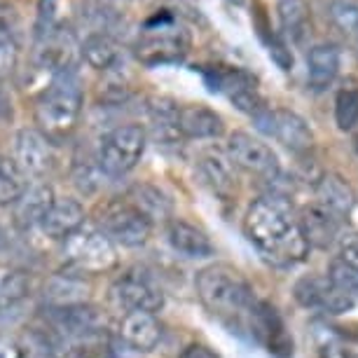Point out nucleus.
<instances>
[{
    "instance_id": "19",
    "label": "nucleus",
    "mask_w": 358,
    "mask_h": 358,
    "mask_svg": "<svg viewBox=\"0 0 358 358\" xmlns=\"http://www.w3.org/2000/svg\"><path fill=\"white\" fill-rule=\"evenodd\" d=\"M120 340L134 351H148L157 349L162 340V326L155 314L148 312H127L120 321Z\"/></svg>"
},
{
    "instance_id": "3",
    "label": "nucleus",
    "mask_w": 358,
    "mask_h": 358,
    "mask_svg": "<svg viewBox=\"0 0 358 358\" xmlns=\"http://www.w3.org/2000/svg\"><path fill=\"white\" fill-rule=\"evenodd\" d=\"M190 33L171 10H157L141 26L134 40V57L148 69L180 64L190 52Z\"/></svg>"
},
{
    "instance_id": "13",
    "label": "nucleus",
    "mask_w": 358,
    "mask_h": 358,
    "mask_svg": "<svg viewBox=\"0 0 358 358\" xmlns=\"http://www.w3.org/2000/svg\"><path fill=\"white\" fill-rule=\"evenodd\" d=\"M293 295L300 307L312 309V312H321V314H333V316L349 312V309L356 305L354 300H349L347 295L340 293V290L333 286V281H330L328 276H316V274L297 279L293 286Z\"/></svg>"
},
{
    "instance_id": "26",
    "label": "nucleus",
    "mask_w": 358,
    "mask_h": 358,
    "mask_svg": "<svg viewBox=\"0 0 358 358\" xmlns=\"http://www.w3.org/2000/svg\"><path fill=\"white\" fill-rule=\"evenodd\" d=\"M199 173L204 176V180L213 187L215 192L227 194L232 192V187L236 185V171L232 159L227 157V152L218 150V148H208L201 150L197 159Z\"/></svg>"
},
{
    "instance_id": "30",
    "label": "nucleus",
    "mask_w": 358,
    "mask_h": 358,
    "mask_svg": "<svg viewBox=\"0 0 358 358\" xmlns=\"http://www.w3.org/2000/svg\"><path fill=\"white\" fill-rule=\"evenodd\" d=\"M26 187H29V178L19 171L15 159H5L0 155V206L15 204Z\"/></svg>"
},
{
    "instance_id": "44",
    "label": "nucleus",
    "mask_w": 358,
    "mask_h": 358,
    "mask_svg": "<svg viewBox=\"0 0 358 358\" xmlns=\"http://www.w3.org/2000/svg\"><path fill=\"white\" fill-rule=\"evenodd\" d=\"M337 358H358V351H354V349H342L340 354H337Z\"/></svg>"
},
{
    "instance_id": "36",
    "label": "nucleus",
    "mask_w": 358,
    "mask_h": 358,
    "mask_svg": "<svg viewBox=\"0 0 358 358\" xmlns=\"http://www.w3.org/2000/svg\"><path fill=\"white\" fill-rule=\"evenodd\" d=\"M59 12H62V0H40L36 24H33L36 40L47 38L52 31H57L59 26H62V22H59Z\"/></svg>"
},
{
    "instance_id": "45",
    "label": "nucleus",
    "mask_w": 358,
    "mask_h": 358,
    "mask_svg": "<svg viewBox=\"0 0 358 358\" xmlns=\"http://www.w3.org/2000/svg\"><path fill=\"white\" fill-rule=\"evenodd\" d=\"M0 244H3V232H0Z\"/></svg>"
},
{
    "instance_id": "24",
    "label": "nucleus",
    "mask_w": 358,
    "mask_h": 358,
    "mask_svg": "<svg viewBox=\"0 0 358 358\" xmlns=\"http://www.w3.org/2000/svg\"><path fill=\"white\" fill-rule=\"evenodd\" d=\"M54 190L43 180L29 183L24 194L19 197L15 204V218L22 227H38L40 220L45 218V213L50 211L54 204Z\"/></svg>"
},
{
    "instance_id": "37",
    "label": "nucleus",
    "mask_w": 358,
    "mask_h": 358,
    "mask_svg": "<svg viewBox=\"0 0 358 358\" xmlns=\"http://www.w3.org/2000/svg\"><path fill=\"white\" fill-rule=\"evenodd\" d=\"M101 176H103V173H101L96 159H94V164H83V162H80V164H76V171H73V180H76L80 192L90 194V192H94L99 187Z\"/></svg>"
},
{
    "instance_id": "40",
    "label": "nucleus",
    "mask_w": 358,
    "mask_h": 358,
    "mask_svg": "<svg viewBox=\"0 0 358 358\" xmlns=\"http://www.w3.org/2000/svg\"><path fill=\"white\" fill-rule=\"evenodd\" d=\"M138 0H99V12L110 17H122L127 8L136 5Z\"/></svg>"
},
{
    "instance_id": "28",
    "label": "nucleus",
    "mask_w": 358,
    "mask_h": 358,
    "mask_svg": "<svg viewBox=\"0 0 358 358\" xmlns=\"http://www.w3.org/2000/svg\"><path fill=\"white\" fill-rule=\"evenodd\" d=\"M87 283L76 274H57L45 286L47 307H71L87 302Z\"/></svg>"
},
{
    "instance_id": "17",
    "label": "nucleus",
    "mask_w": 358,
    "mask_h": 358,
    "mask_svg": "<svg viewBox=\"0 0 358 358\" xmlns=\"http://www.w3.org/2000/svg\"><path fill=\"white\" fill-rule=\"evenodd\" d=\"M178 134L190 141H211L225 134V120L204 103H187L178 108Z\"/></svg>"
},
{
    "instance_id": "21",
    "label": "nucleus",
    "mask_w": 358,
    "mask_h": 358,
    "mask_svg": "<svg viewBox=\"0 0 358 358\" xmlns=\"http://www.w3.org/2000/svg\"><path fill=\"white\" fill-rule=\"evenodd\" d=\"M80 54H83L85 64L90 69L101 73L117 71L120 64L124 62V52L120 47L117 38L106 31H92L80 45Z\"/></svg>"
},
{
    "instance_id": "22",
    "label": "nucleus",
    "mask_w": 358,
    "mask_h": 358,
    "mask_svg": "<svg viewBox=\"0 0 358 358\" xmlns=\"http://www.w3.org/2000/svg\"><path fill=\"white\" fill-rule=\"evenodd\" d=\"M342 54L333 43L314 45L307 54V85L312 92H326L337 80Z\"/></svg>"
},
{
    "instance_id": "20",
    "label": "nucleus",
    "mask_w": 358,
    "mask_h": 358,
    "mask_svg": "<svg viewBox=\"0 0 358 358\" xmlns=\"http://www.w3.org/2000/svg\"><path fill=\"white\" fill-rule=\"evenodd\" d=\"M85 225V208L78 199L64 197V199H54V204L50 211L45 213V218L40 220V229L45 236H50L54 241H64L66 236H71L73 232H78Z\"/></svg>"
},
{
    "instance_id": "35",
    "label": "nucleus",
    "mask_w": 358,
    "mask_h": 358,
    "mask_svg": "<svg viewBox=\"0 0 358 358\" xmlns=\"http://www.w3.org/2000/svg\"><path fill=\"white\" fill-rule=\"evenodd\" d=\"M260 38L265 40L269 59H272L281 71H293L295 59H293V52H290V45L286 43V38H283L281 33H274L272 29L260 31Z\"/></svg>"
},
{
    "instance_id": "31",
    "label": "nucleus",
    "mask_w": 358,
    "mask_h": 358,
    "mask_svg": "<svg viewBox=\"0 0 358 358\" xmlns=\"http://www.w3.org/2000/svg\"><path fill=\"white\" fill-rule=\"evenodd\" d=\"M328 19L342 36L358 40V3L356 0H330Z\"/></svg>"
},
{
    "instance_id": "1",
    "label": "nucleus",
    "mask_w": 358,
    "mask_h": 358,
    "mask_svg": "<svg viewBox=\"0 0 358 358\" xmlns=\"http://www.w3.org/2000/svg\"><path fill=\"white\" fill-rule=\"evenodd\" d=\"M244 232L265 260L276 267H293L309 253L295 208L286 194L269 192L253 199L244 215Z\"/></svg>"
},
{
    "instance_id": "16",
    "label": "nucleus",
    "mask_w": 358,
    "mask_h": 358,
    "mask_svg": "<svg viewBox=\"0 0 358 358\" xmlns=\"http://www.w3.org/2000/svg\"><path fill=\"white\" fill-rule=\"evenodd\" d=\"M297 222H300V232L305 236L309 248L333 246L335 241H340L344 225L342 218H337L333 211H328L319 201H312L309 206L302 208L300 215H297Z\"/></svg>"
},
{
    "instance_id": "10",
    "label": "nucleus",
    "mask_w": 358,
    "mask_h": 358,
    "mask_svg": "<svg viewBox=\"0 0 358 358\" xmlns=\"http://www.w3.org/2000/svg\"><path fill=\"white\" fill-rule=\"evenodd\" d=\"M227 157L234 166L244 169L251 176H258L262 180H276L281 176V162L272 148L265 141L246 131H234L227 138Z\"/></svg>"
},
{
    "instance_id": "8",
    "label": "nucleus",
    "mask_w": 358,
    "mask_h": 358,
    "mask_svg": "<svg viewBox=\"0 0 358 358\" xmlns=\"http://www.w3.org/2000/svg\"><path fill=\"white\" fill-rule=\"evenodd\" d=\"M96 225V229H101L113 244L124 248L143 246L152 234V222L127 199L108 201L99 211Z\"/></svg>"
},
{
    "instance_id": "33",
    "label": "nucleus",
    "mask_w": 358,
    "mask_h": 358,
    "mask_svg": "<svg viewBox=\"0 0 358 358\" xmlns=\"http://www.w3.org/2000/svg\"><path fill=\"white\" fill-rule=\"evenodd\" d=\"M328 279L333 281V286L349 297V300L358 302V269L335 258L328 267Z\"/></svg>"
},
{
    "instance_id": "4",
    "label": "nucleus",
    "mask_w": 358,
    "mask_h": 358,
    "mask_svg": "<svg viewBox=\"0 0 358 358\" xmlns=\"http://www.w3.org/2000/svg\"><path fill=\"white\" fill-rule=\"evenodd\" d=\"M194 288H197L201 305L222 319L246 316L255 302L253 288L246 281V276L225 262H215V265L199 269Z\"/></svg>"
},
{
    "instance_id": "23",
    "label": "nucleus",
    "mask_w": 358,
    "mask_h": 358,
    "mask_svg": "<svg viewBox=\"0 0 358 358\" xmlns=\"http://www.w3.org/2000/svg\"><path fill=\"white\" fill-rule=\"evenodd\" d=\"M316 199L321 206H326L328 211H333L337 218L347 220L351 211L356 206V192L342 176L337 173H323L314 185Z\"/></svg>"
},
{
    "instance_id": "25",
    "label": "nucleus",
    "mask_w": 358,
    "mask_h": 358,
    "mask_svg": "<svg viewBox=\"0 0 358 358\" xmlns=\"http://www.w3.org/2000/svg\"><path fill=\"white\" fill-rule=\"evenodd\" d=\"M276 17H279L281 36L290 45H302L312 31L307 0H276Z\"/></svg>"
},
{
    "instance_id": "29",
    "label": "nucleus",
    "mask_w": 358,
    "mask_h": 358,
    "mask_svg": "<svg viewBox=\"0 0 358 358\" xmlns=\"http://www.w3.org/2000/svg\"><path fill=\"white\" fill-rule=\"evenodd\" d=\"M127 201H129L134 208H138L150 222L171 218V199H169L159 187H155L150 183L134 185L129 194H127Z\"/></svg>"
},
{
    "instance_id": "12",
    "label": "nucleus",
    "mask_w": 358,
    "mask_h": 358,
    "mask_svg": "<svg viewBox=\"0 0 358 358\" xmlns=\"http://www.w3.org/2000/svg\"><path fill=\"white\" fill-rule=\"evenodd\" d=\"M47 321L54 328V333L62 337H73V340H90V337L101 335L106 326V316L99 307L83 302V305L71 307H50L47 309Z\"/></svg>"
},
{
    "instance_id": "11",
    "label": "nucleus",
    "mask_w": 358,
    "mask_h": 358,
    "mask_svg": "<svg viewBox=\"0 0 358 358\" xmlns=\"http://www.w3.org/2000/svg\"><path fill=\"white\" fill-rule=\"evenodd\" d=\"M246 323L251 328V335L276 358L293 356V337H290L286 323L274 305L265 300H255L246 312Z\"/></svg>"
},
{
    "instance_id": "27",
    "label": "nucleus",
    "mask_w": 358,
    "mask_h": 358,
    "mask_svg": "<svg viewBox=\"0 0 358 358\" xmlns=\"http://www.w3.org/2000/svg\"><path fill=\"white\" fill-rule=\"evenodd\" d=\"M178 103L173 99H155L148 106L152 136L162 145H173L176 141H183L178 134Z\"/></svg>"
},
{
    "instance_id": "6",
    "label": "nucleus",
    "mask_w": 358,
    "mask_h": 358,
    "mask_svg": "<svg viewBox=\"0 0 358 358\" xmlns=\"http://www.w3.org/2000/svg\"><path fill=\"white\" fill-rule=\"evenodd\" d=\"M64 260L76 274H103L117 265V251L101 229L83 225L64 239Z\"/></svg>"
},
{
    "instance_id": "5",
    "label": "nucleus",
    "mask_w": 358,
    "mask_h": 358,
    "mask_svg": "<svg viewBox=\"0 0 358 358\" xmlns=\"http://www.w3.org/2000/svg\"><path fill=\"white\" fill-rule=\"evenodd\" d=\"M148 148V131L141 124H117L101 138L96 164L106 178H122L131 173L143 159Z\"/></svg>"
},
{
    "instance_id": "41",
    "label": "nucleus",
    "mask_w": 358,
    "mask_h": 358,
    "mask_svg": "<svg viewBox=\"0 0 358 358\" xmlns=\"http://www.w3.org/2000/svg\"><path fill=\"white\" fill-rule=\"evenodd\" d=\"M0 358H24V344L10 335H0Z\"/></svg>"
},
{
    "instance_id": "38",
    "label": "nucleus",
    "mask_w": 358,
    "mask_h": 358,
    "mask_svg": "<svg viewBox=\"0 0 358 358\" xmlns=\"http://www.w3.org/2000/svg\"><path fill=\"white\" fill-rule=\"evenodd\" d=\"M340 260L358 269V232L340 236Z\"/></svg>"
},
{
    "instance_id": "42",
    "label": "nucleus",
    "mask_w": 358,
    "mask_h": 358,
    "mask_svg": "<svg viewBox=\"0 0 358 358\" xmlns=\"http://www.w3.org/2000/svg\"><path fill=\"white\" fill-rule=\"evenodd\" d=\"M178 358H220V356L211 347H206V344H190V347L180 351Z\"/></svg>"
},
{
    "instance_id": "9",
    "label": "nucleus",
    "mask_w": 358,
    "mask_h": 358,
    "mask_svg": "<svg viewBox=\"0 0 358 358\" xmlns=\"http://www.w3.org/2000/svg\"><path fill=\"white\" fill-rule=\"evenodd\" d=\"M255 129L262 131L265 136L279 141L283 148L290 152L302 155L314 148V131L309 129L307 120L286 108H265L253 117Z\"/></svg>"
},
{
    "instance_id": "32",
    "label": "nucleus",
    "mask_w": 358,
    "mask_h": 358,
    "mask_svg": "<svg viewBox=\"0 0 358 358\" xmlns=\"http://www.w3.org/2000/svg\"><path fill=\"white\" fill-rule=\"evenodd\" d=\"M335 122L342 131H351L358 124V87L344 85L335 96Z\"/></svg>"
},
{
    "instance_id": "15",
    "label": "nucleus",
    "mask_w": 358,
    "mask_h": 358,
    "mask_svg": "<svg viewBox=\"0 0 358 358\" xmlns=\"http://www.w3.org/2000/svg\"><path fill=\"white\" fill-rule=\"evenodd\" d=\"M15 164L26 178H43L54 166L52 141L38 129H19L15 136Z\"/></svg>"
},
{
    "instance_id": "14",
    "label": "nucleus",
    "mask_w": 358,
    "mask_h": 358,
    "mask_svg": "<svg viewBox=\"0 0 358 358\" xmlns=\"http://www.w3.org/2000/svg\"><path fill=\"white\" fill-rule=\"evenodd\" d=\"M113 297L127 312H148L157 314L164 307V293L157 283H152L143 274H124L113 283Z\"/></svg>"
},
{
    "instance_id": "34",
    "label": "nucleus",
    "mask_w": 358,
    "mask_h": 358,
    "mask_svg": "<svg viewBox=\"0 0 358 358\" xmlns=\"http://www.w3.org/2000/svg\"><path fill=\"white\" fill-rule=\"evenodd\" d=\"M19 62V40L15 29L0 19V80L10 76Z\"/></svg>"
},
{
    "instance_id": "2",
    "label": "nucleus",
    "mask_w": 358,
    "mask_h": 358,
    "mask_svg": "<svg viewBox=\"0 0 358 358\" xmlns=\"http://www.w3.org/2000/svg\"><path fill=\"white\" fill-rule=\"evenodd\" d=\"M85 108V90L76 69L54 73L36 101V120L47 138H64L76 129Z\"/></svg>"
},
{
    "instance_id": "18",
    "label": "nucleus",
    "mask_w": 358,
    "mask_h": 358,
    "mask_svg": "<svg viewBox=\"0 0 358 358\" xmlns=\"http://www.w3.org/2000/svg\"><path fill=\"white\" fill-rule=\"evenodd\" d=\"M166 239L176 253H180L183 258H190V260H204V258H211L215 253L213 241L208 239V234L204 229L180 218L169 220Z\"/></svg>"
},
{
    "instance_id": "7",
    "label": "nucleus",
    "mask_w": 358,
    "mask_h": 358,
    "mask_svg": "<svg viewBox=\"0 0 358 358\" xmlns=\"http://www.w3.org/2000/svg\"><path fill=\"white\" fill-rule=\"evenodd\" d=\"M201 78L208 85V90L213 94H222L234 103L236 110L246 113L248 117H255L267 108V101L262 99L258 90V80L244 69H236V66H201L199 69Z\"/></svg>"
},
{
    "instance_id": "39",
    "label": "nucleus",
    "mask_w": 358,
    "mask_h": 358,
    "mask_svg": "<svg viewBox=\"0 0 358 358\" xmlns=\"http://www.w3.org/2000/svg\"><path fill=\"white\" fill-rule=\"evenodd\" d=\"M15 120V101H12L10 90L0 80V122H12Z\"/></svg>"
},
{
    "instance_id": "43",
    "label": "nucleus",
    "mask_w": 358,
    "mask_h": 358,
    "mask_svg": "<svg viewBox=\"0 0 358 358\" xmlns=\"http://www.w3.org/2000/svg\"><path fill=\"white\" fill-rule=\"evenodd\" d=\"M5 283H8V290H12L10 300H17V297H22L26 293V283H24V276L22 274H15L12 279H8Z\"/></svg>"
}]
</instances>
